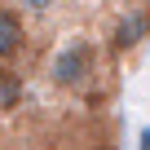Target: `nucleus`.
Segmentation results:
<instances>
[{
  "instance_id": "obj_3",
  "label": "nucleus",
  "mask_w": 150,
  "mask_h": 150,
  "mask_svg": "<svg viewBox=\"0 0 150 150\" xmlns=\"http://www.w3.org/2000/svg\"><path fill=\"white\" fill-rule=\"evenodd\" d=\"M22 22H18V13L13 9H0V57H13L18 49H22Z\"/></svg>"
},
{
  "instance_id": "obj_4",
  "label": "nucleus",
  "mask_w": 150,
  "mask_h": 150,
  "mask_svg": "<svg viewBox=\"0 0 150 150\" xmlns=\"http://www.w3.org/2000/svg\"><path fill=\"white\" fill-rule=\"evenodd\" d=\"M18 5H22L27 13H49L53 5H62V0H18Z\"/></svg>"
},
{
  "instance_id": "obj_1",
  "label": "nucleus",
  "mask_w": 150,
  "mask_h": 150,
  "mask_svg": "<svg viewBox=\"0 0 150 150\" xmlns=\"http://www.w3.org/2000/svg\"><path fill=\"white\" fill-rule=\"evenodd\" d=\"M93 44L84 40V35H71V40H62L57 44V53L49 57V80L57 84V88H80L84 84V75H93Z\"/></svg>"
},
{
  "instance_id": "obj_2",
  "label": "nucleus",
  "mask_w": 150,
  "mask_h": 150,
  "mask_svg": "<svg viewBox=\"0 0 150 150\" xmlns=\"http://www.w3.org/2000/svg\"><path fill=\"white\" fill-rule=\"evenodd\" d=\"M146 31H150V13H141V9L124 13V22L115 27V49H132V44H141Z\"/></svg>"
}]
</instances>
